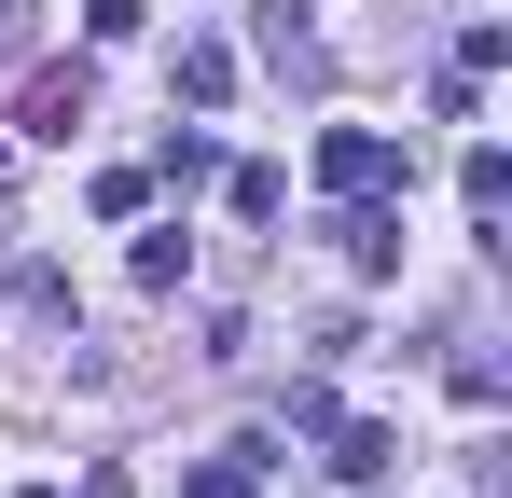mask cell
<instances>
[{
	"instance_id": "1",
	"label": "cell",
	"mask_w": 512,
	"mask_h": 498,
	"mask_svg": "<svg viewBox=\"0 0 512 498\" xmlns=\"http://www.w3.org/2000/svg\"><path fill=\"white\" fill-rule=\"evenodd\" d=\"M388 180H402V139L388 125H333L319 139V194H388Z\"/></svg>"
},
{
	"instance_id": "2",
	"label": "cell",
	"mask_w": 512,
	"mask_h": 498,
	"mask_svg": "<svg viewBox=\"0 0 512 498\" xmlns=\"http://www.w3.org/2000/svg\"><path fill=\"white\" fill-rule=\"evenodd\" d=\"M84 111H97V83H84V70H28V97H14V125H28V139H70Z\"/></svg>"
},
{
	"instance_id": "3",
	"label": "cell",
	"mask_w": 512,
	"mask_h": 498,
	"mask_svg": "<svg viewBox=\"0 0 512 498\" xmlns=\"http://www.w3.org/2000/svg\"><path fill=\"white\" fill-rule=\"evenodd\" d=\"M180 498H263V443H222V457H194V485Z\"/></svg>"
},
{
	"instance_id": "4",
	"label": "cell",
	"mask_w": 512,
	"mask_h": 498,
	"mask_svg": "<svg viewBox=\"0 0 512 498\" xmlns=\"http://www.w3.org/2000/svg\"><path fill=\"white\" fill-rule=\"evenodd\" d=\"M388 457H402V429H374V415H346V429H333V471H346V485H374Z\"/></svg>"
},
{
	"instance_id": "5",
	"label": "cell",
	"mask_w": 512,
	"mask_h": 498,
	"mask_svg": "<svg viewBox=\"0 0 512 498\" xmlns=\"http://www.w3.org/2000/svg\"><path fill=\"white\" fill-rule=\"evenodd\" d=\"M180 97L222 111V97H236V42H180Z\"/></svg>"
},
{
	"instance_id": "6",
	"label": "cell",
	"mask_w": 512,
	"mask_h": 498,
	"mask_svg": "<svg viewBox=\"0 0 512 498\" xmlns=\"http://www.w3.org/2000/svg\"><path fill=\"white\" fill-rule=\"evenodd\" d=\"M457 194H471V222H499V208H512V153H471V166H457Z\"/></svg>"
},
{
	"instance_id": "7",
	"label": "cell",
	"mask_w": 512,
	"mask_h": 498,
	"mask_svg": "<svg viewBox=\"0 0 512 498\" xmlns=\"http://www.w3.org/2000/svg\"><path fill=\"white\" fill-rule=\"evenodd\" d=\"M153 208V166H97V222H139Z\"/></svg>"
},
{
	"instance_id": "8",
	"label": "cell",
	"mask_w": 512,
	"mask_h": 498,
	"mask_svg": "<svg viewBox=\"0 0 512 498\" xmlns=\"http://www.w3.org/2000/svg\"><path fill=\"white\" fill-rule=\"evenodd\" d=\"M222 194H236V222H277V208H291V180H277V166H236Z\"/></svg>"
},
{
	"instance_id": "9",
	"label": "cell",
	"mask_w": 512,
	"mask_h": 498,
	"mask_svg": "<svg viewBox=\"0 0 512 498\" xmlns=\"http://www.w3.org/2000/svg\"><path fill=\"white\" fill-rule=\"evenodd\" d=\"M180 263H194V249H180V222H167V236H139V263H125V277H139V291H180Z\"/></svg>"
},
{
	"instance_id": "10",
	"label": "cell",
	"mask_w": 512,
	"mask_h": 498,
	"mask_svg": "<svg viewBox=\"0 0 512 498\" xmlns=\"http://www.w3.org/2000/svg\"><path fill=\"white\" fill-rule=\"evenodd\" d=\"M263 56H277V70L305 56V0H263Z\"/></svg>"
},
{
	"instance_id": "11",
	"label": "cell",
	"mask_w": 512,
	"mask_h": 498,
	"mask_svg": "<svg viewBox=\"0 0 512 498\" xmlns=\"http://www.w3.org/2000/svg\"><path fill=\"white\" fill-rule=\"evenodd\" d=\"M84 28H97V42H139V28H153V0H84Z\"/></svg>"
},
{
	"instance_id": "12",
	"label": "cell",
	"mask_w": 512,
	"mask_h": 498,
	"mask_svg": "<svg viewBox=\"0 0 512 498\" xmlns=\"http://www.w3.org/2000/svg\"><path fill=\"white\" fill-rule=\"evenodd\" d=\"M28 28H42V0H0V56H28Z\"/></svg>"
},
{
	"instance_id": "13",
	"label": "cell",
	"mask_w": 512,
	"mask_h": 498,
	"mask_svg": "<svg viewBox=\"0 0 512 498\" xmlns=\"http://www.w3.org/2000/svg\"><path fill=\"white\" fill-rule=\"evenodd\" d=\"M70 498H139V485H125V471H84V485H70Z\"/></svg>"
},
{
	"instance_id": "14",
	"label": "cell",
	"mask_w": 512,
	"mask_h": 498,
	"mask_svg": "<svg viewBox=\"0 0 512 498\" xmlns=\"http://www.w3.org/2000/svg\"><path fill=\"white\" fill-rule=\"evenodd\" d=\"M28 498H70V485H28Z\"/></svg>"
}]
</instances>
